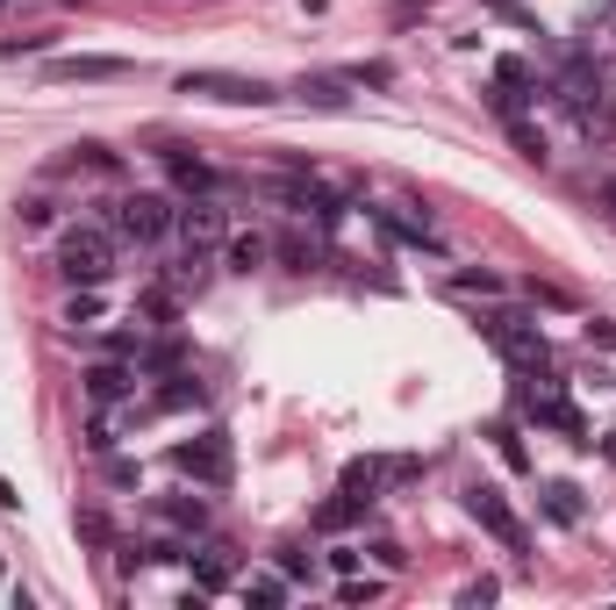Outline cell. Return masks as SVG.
Wrapping results in <instances>:
<instances>
[{
    "label": "cell",
    "mask_w": 616,
    "mask_h": 610,
    "mask_svg": "<svg viewBox=\"0 0 616 610\" xmlns=\"http://www.w3.org/2000/svg\"><path fill=\"white\" fill-rule=\"evenodd\" d=\"M58 273H65L72 288H101V280L115 273V237H108L101 223H72L65 237H58Z\"/></svg>",
    "instance_id": "1"
},
{
    "label": "cell",
    "mask_w": 616,
    "mask_h": 610,
    "mask_svg": "<svg viewBox=\"0 0 616 610\" xmlns=\"http://www.w3.org/2000/svg\"><path fill=\"white\" fill-rule=\"evenodd\" d=\"M480 338L502 352V359L516 366V374H545L552 366V345H545V331H538L531 316H516V309H495V316H480Z\"/></svg>",
    "instance_id": "2"
},
{
    "label": "cell",
    "mask_w": 616,
    "mask_h": 610,
    "mask_svg": "<svg viewBox=\"0 0 616 610\" xmlns=\"http://www.w3.org/2000/svg\"><path fill=\"white\" fill-rule=\"evenodd\" d=\"M172 467L187 474V481H201V488H230L237 481V446H230L223 424H208L201 438H180V446H172Z\"/></svg>",
    "instance_id": "3"
},
{
    "label": "cell",
    "mask_w": 616,
    "mask_h": 610,
    "mask_svg": "<svg viewBox=\"0 0 616 610\" xmlns=\"http://www.w3.org/2000/svg\"><path fill=\"white\" fill-rule=\"evenodd\" d=\"M466 510H473V524H480V532H488V539L502 546V553H523V546H531L523 517L509 510V496H502L495 481H473V488H466Z\"/></svg>",
    "instance_id": "4"
},
{
    "label": "cell",
    "mask_w": 616,
    "mask_h": 610,
    "mask_svg": "<svg viewBox=\"0 0 616 610\" xmlns=\"http://www.w3.org/2000/svg\"><path fill=\"white\" fill-rule=\"evenodd\" d=\"M172 223H180V209L165 194H122L115 202V237H130V244H165Z\"/></svg>",
    "instance_id": "5"
},
{
    "label": "cell",
    "mask_w": 616,
    "mask_h": 610,
    "mask_svg": "<svg viewBox=\"0 0 616 610\" xmlns=\"http://www.w3.org/2000/svg\"><path fill=\"white\" fill-rule=\"evenodd\" d=\"M180 94H201V101H223V108H266L273 87L266 80H244V72H180Z\"/></svg>",
    "instance_id": "6"
},
{
    "label": "cell",
    "mask_w": 616,
    "mask_h": 610,
    "mask_svg": "<svg viewBox=\"0 0 616 610\" xmlns=\"http://www.w3.org/2000/svg\"><path fill=\"white\" fill-rule=\"evenodd\" d=\"M531 381H538V374H531ZM523 410H531L538 424H552V431H559L566 446H595V438H588V417H581V410H574V402H566V388L552 381V374H545V381L531 388V395H523Z\"/></svg>",
    "instance_id": "7"
},
{
    "label": "cell",
    "mask_w": 616,
    "mask_h": 610,
    "mask_svg": "<svg viewBox=\"0 0 616 610\" xmlns=\"http://www.w3.org/2000/svg\"><path fill=\"white\" fill-rule=\"evenodd\" d=\"M86 381V402H94V410H115V402H137V359H101V366H86L79 374Z\"/></svg>",
    "instance_id": "8"
},
{
    "label": "cell",
    "mask_w": 616,
    "mask_h": 610,
    "mask_svg": "<svg viewBox=\"0 0 616 610\" xmlns=\"http://www.w3.org/2000/svg\"><path fill=\"white\" fill-rule=\"evenodd\" d=\"M172 230H180V237H187L194 252H208V244H223V237H230V216L215 209L208 194H194L187 209H180V223H172Z\"/></svg>",
    "instance_id": "9"
},
{
    "label": "cell",
    "mask_w": 616,
    "mask_h": 610,
    "mask_svg": "<svg viewBox=\"0 0 616 610\" xmlns=\"http://www.w3.org/2000/svg\"><path fill=\"white\" fill-rule=\"evenodd\" d=\"M366 216H373V230H380V237L416 244V252H438V230H430V223H416V216H394V209H366Z\"/></svg>",
    "instance_id": "10"
},
{
    "label": "cell",
    "mask_w": 616,
    "mask_h": 610,
    "mask_svg": "<svg viewBox=\"0 0 616 610\" xmlns=\"http://www.w3.org/2000/svg\"><path fill=\"white\" fill-rule=\"evenodd\" d=\"M172 410H201V381H194V374H172V381L144 402V417H172Z\"/></svg>",
    "instance_id": "11"
},
{
    "label": "cell",
    "mask_w": 616,
    "mask_h": 610,
    "mask_svg": "<svg viewBox=\"0 0 616 610\" xmlns=\"http://www.w3.org/2000/svg\"><path fill=\"white\" fill-rule=\"evenodd\" d=\"M51 80H130V58H51Z\"/></svg>",
    "instance_id": "12"
},
{
    "label": "cell",
    "mask_w": 616,
    "mask_h": 610,
    "mask_svg": "<svg viewBox=\"0 0 616 610\" xmlns=\"http://www.w3.org/2000/svg\"><path fill=\"white\" fill-rule=\"evenodd\" d=\"M545 517L552 524H581L588 517V496L574 481H545Z\"/></svg>",
    "instance_id": "13"
},
{
    "label": "cell",
    "mask_w": 616,
    "mask_h": 610,
    "mask_svg": "<svg viewBox=\"0 0 616 610\" xmlns=\"http://www.w3.org/2000/svg\"><path fill=\"white\" fill-rule=\"evenodd\" d=\"M165 166H172V187H180V194H215V173H208L201 158H187V151H165Z\"/></svg>",
    "instance_id": "14"
},
{
    "label": "cell",
    "mask_w": 616,
    "mask_h": 610,
    "mask_svg": "<svg viewBox=\"0 0 616 610\" xmlns=\"http://www.w3.org/2000/svg\"><path fill=\"white\" fill-rule=\"evenodd\" d=\"M158 517H165L172 532H208V503H201V496H165Z\"/></svg>",
    "instance_id": "15"
},
{
    "label": "cell",
    "mask_w": 616,
    "mask_h": 610,
    "mask_svg": "<svg viewBox=\"0 0 616 610\" xmlns=\"http://www.w3.org/2000/svg\"><path fill=\"white\" fill-rule=\"evenodd\" d=\"M359 510H366V496H352V488H337L323 510H316V532H344V524H359Z\"/></svg>",
    "instance_id": "16"
},
{
    "label": "cell",
    "mask_w": 616,
    "mask_h": 610,
    "mask_svg": "<svg viewBox=\"0 0 616 610\" xmlns=\"http://www.w3.org/2000/svg\"><path fill=\"white\" fill-rule=\"evenodd\" d=\"M294 94H301L308 108H323V115H344V108H352V94H344V80H301V87H294Z\"/></svg>",
    "instance_id": "17"
},
{
    "label": "cell",
    "mask_w": 616,
    "mask_h": 610,
    "mask_svg": "<svg viewBox=\"0 0 616 610\" xmlns=\"http://www.w3.org/2000/svg\"><path fill=\"white\" fill-rule=\"evenodd\" d=\"M101 316H108L101 288H72V302H65V324H72V331H94Z\"/></svg>",
    "instance_id": "18"
},
{
    "label": "cell",
    "mask_w": 616,
    "mask_h": 610,
    "mask_svg": "<svg viewBox=\"0 0 616 610\" xmlns=\"http://www.w3.org/2000/svg\"><path fill=\"white\" fill-rule=\"evenodd\" d=\"M394 474V460H352V467H344V488H352V496H366V503H373V488L387 481Z\"/></svg>",
    "instance_id": "19"
},
{
    "label": "cell",
    "mask_w": 616,
    "mask_h": 610,
    "mask_svg": "<svg viewBox=\"0 0 616 610\" xmlns=\"http://www.w3.org/2000/svg\"><path fill=\"white\" fill-rule=\"evenodd\" d=\"M266 259H273V244L266 237H230V266H237V273H258Z\"/></svg>",
    "instance_id": "20"
},
{
    "label": "cell",
    "mask_w": 616,
    "mask_h": 610,
    "mask_svg": "<svg viewBox=\"0 0 616 610\" xmlns=\"http://www.w3.org/2000/svg\"><path fill=\"white\" fill-rule=\"evenodd\" d=\"M495 453H502V467H516V474H531V453H523V438H516V424H495Z\"/></svg>",
    "instance_id": "21"
},
{
    "label": "cell",
    "mask_w": 616,
    "mask_h": 610,
    "mask_svg": "<svg viewBox=\"0 0 616 610\" xmlns=\"http://www.w3.org/2000/svg\"><path fill=\"white\" fill-rule=\"evenodd\" d=\"M187 560H194V553H187ZM194 589H201V596L230 589V568H223V560H215V553H201V560H194Z\"/></svg>",
    "instance_id": "22"
},
{
    "label": "cell",
    "mask_w": 616,
    "mask_h": 610,
    "mask_svg": "<svg viewBox=\"0 0 616 610\" xmlns=\"http://www.w3.org/2000/svg\"><path fill=\"white\" fill-rule=\"evenodd\" d=\"M244 596H251V603H266V610L287 603V575H251V582H244Z\"/></svg>",
    "instance_id": "23"
},
{
    "label": "cell",
    "mask_w": 616,
    "mask_h": 610,
    "mask_svg": "<svg viewBox=\"0 0 616 610\" xmlns=\"http://www.w3.org/2000/svg\"><path fill=\"white\" fill-rule=\"evenodd\" d=\"M509 137H516V151H523V158H545V137H538V130H531V122H523V115L509 122Z\"/></svg>",
    "instance_id": "24"
},
{
    "label": "cell",
    "mask_w": 616,
    "mask_h": 610,
    "mask_svg": "<svg viewBox=\"0 0 616 610\" xmlns=\"http://www.w3.org/2000/svg\"><path fill=\"white\" fill-rule=\"evenodd\" d=\"M452 288H459V295H502L495 273H452Z\"/></svg>",
    "instance_id": "25"
},
{
    "label": "cell",
    "mask_w": 616,
    "mask_h": 610,
    "mask_svg": "<svg viewBox=\"0 0 616 610\" xmlns=\"http://www.w3.org/2000/svg\"><path fill=\"white\" fill-rule=\"evenodd\" d=\"M373 596H380V582H359V575H344L337 603H373Z\"/></svg>",
    "instance_id": "26"
},
{
    "label": "cell",
    "mask_w": 616,
    "mask_h": 610,
    "mask_svg": "<svg viewBox=\"0 0 616 610\" xmlns=\"http://www.w3.org/2000/svg\"><path fill=\"white\" fill-rule=\"evenodd\" d=\"M44 223H51V202H22L15 209V230H44Z\"/></svg>",
    "instance_id": "27"
},
{
    "label": "cell",
    "mask_w": 616,
    "mask_h": 610,
    "mask_svg": "<svg viewBox=\"0 0 616 610\" xmlns=\"http://www.w3.org/2000/svg\"><path fill=\"white\" fill-rule=\"evenodd\" d=\"M359 560H366L359 546H337V553H330V568H337V575H359Z\"/></svg>",
    "instance_id": "28"
},
{
    "label": "cell",
    "mask_w": 616,
    "mask_h": 610,
    "mask_svg": "<svg viewBox=\"0 0 616 610\" xmlns=\"http://www.w3.org/2000/svg\"><path fill=\"white\" fill-rule=\"evenodd\" d=\"M588 338H595V345H609V352H616V324H602V316H595V324H588Z\"/></svg>",
    "instance_id": "29"
},
{
    "label": "cell",
    "mask_w": 616,
    "mask_h": 610,
    "mask_svg": "<svg viewBox=\"0 0 616 610\" xmlns=\"http://www.w3.org/2000/svg\"><path fill=\"white\" fill-rule=\"evenodd\" d=\"M602 209H609V216H616V180H602Z\"/></svg>",
    "instance_id": "30"
},
{
    "label": "cell",
    "mask_w": 616,
    "mask_h": 610,
    "mask_svg": "<svg viewBox=\"0 0 616 610\" xmlns=\"http://www.w3.org/2000/svg\"><path fill=\"white\" fill-rule=\"evenodd\" d=\"M602 460H616V431H602Z\"/></svg>",
    "instance_id": "31"
},
{
    "label": "cell",
    "mask_w": 616,
    "mask_h": 610,
    "mask_svg": "<svg viewBox=\"0 0 616 610\" xmlns=\"http://www.w3.org/2000/svg\"><path fill=\"white\" fill-rule=\"evenodd\" d=\"M0 8H8V0H0Z\"/></svg>",
    "instance_id": "32"
},
{
    "label": "cell",
    "mask_w": 616,
    "mask_h": 610,
    "mask_svg": "<svg viewBox=\"0 0 616 610\" xmlns=\"http://www.w3.org/2000/svg\"><path fill=\"white\" fill-rule=\"evenodd\" d=\"M495 8H502V0H495Z\"/></svg>",
    "instance_id": "33"
}]
</instances>
